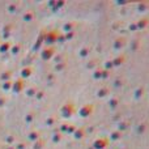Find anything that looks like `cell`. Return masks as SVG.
Segmentation results:
<instances>
[]
</instances>
